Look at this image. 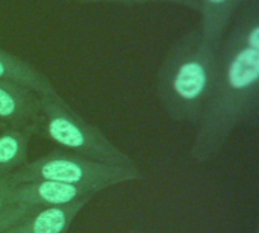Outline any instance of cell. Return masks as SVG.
Instances as JSON below:
<instances>
[{"label":"cell","instance_id":"3957f363","mask_svg":"<svg viewBox=\"0 0 259 233\" xmlns=\"http://www.w3.org/2000/svg\"><path fill=\"white\" fill-rule=\"evenodd\" d=\"M36 132H42L64 152L108 165L135 168L132 158L120 150L94 124L83 120L58 96H42L41 117Z\"/></svg>","mask_w":259,"mask_h":233},{"label":"cell","instance_id":"ba28073f","mask_svg":"<svg viewBox=\"0 0 259 233\" xmlns=\"http://www.w3.org/2000/svg\"><path fill=\"white\" fill-rule=\"evenodd\" d=\"M247 0H200L199 29L211 42L220 45L235 14Z\"/></svg>","mask_w":259,"mask_h":233},{"label":"cell","instance_id":"7c38bea8","mask_svg":"<svg viewBox=\"0 0 259 233\" xmlns=\"http://www.w3.org/2000/svg\"><path fill=\"white\" fill-rule=\"evenodd\" d=\"M8 182H6V179L5 177H0V214L9 206L8 203H6V191H8Z\"/></svg>","mask_w":259,"mask_h":233},{"label":"cell","instance_id":"8992f818","mask_svg":"<svg viewBox=\"0 0 259 233\" xmlns=\"http://www.w3.org/2000/svg\"><path fill=\"white\" fill-rule=\"evenodd\" d=\"M42 96L14 82L0 80V123L5 127L33 129L41 117Z\"/></svg>","mask_w":259,"mask_h":233},{"label":"cell","instance_id":"4fadbf2b","mask_svg":"<svg viewBox=\"0 0 259 233\" xmlns=\"http://www.w3.org/2000/svg\"><path fill=\"white\" fill-rule=\"evenodd\" d=\"M247 2H252V3H259V0H247Z\"/></svg>","mask_w":259,"mask_h":233},{"label":"cell","instance_id":"52a82bcc","mask_svg":"<svg viewBox=\"0 0 259 233\" xmlns=\"http://www.w3.org/2000/svg\"><path fill=\"white\" fill-rule=\"evenodd\" d=\"M90 199L83 197L68 205L38 209L2 233H65Z\"/></svg>","mask_w":259,"mask_h":233},{"label":"cell","instance_id":"30bf717a","mask_svg":"<svg viewBox=\"0 0 259 233\" xmlns=\"http://www.w3.org/2000/svg\"><path fill=\"white\" fill-rule=\"evenodd\" d=\"M33 133V129L15 127H5L0 132V177H8L26 164Z\"/></svg>","mask_w":259,"mask_h":233},{"label":"cell","instance_id":"7a4b0ae2","mask_svg":"<svg viewBox=\"0 0 259 233\" xmlns=\"http://www.w3.org/2000/svg\"><path fill=\"white\" fill-rule=\"evenodd\" d=\"M219 49L199 26L171 45L158 71V96L170 118L197 124L219 73Z\"/></svg>","mask_w":259,"mask_h":233},{"label":"cell","instance_id":"9c48e42d","mask_svg":"<svg viewBox=\"0 0 259 233\" xmlns=\"http://www.w3.org/2000/svg\"><path fill=\"white\" fill-rule=\"evenodd\" d=\"M0 80L23 85L41 96H58L49 79L33 68L29 62L0 49Z\"/></svg>","mask_w":259,"mask_h":233},{"label":"cell","instance_id":"5b68a950","mask_svg":"<svg viewBox=\"0 0 259 233\" xmlns=\"http://www.w3.org/2000/svg\"><path fill=\"white\" fill-rule=\"evenodd\" d=\"M94 193L53 180H32L18 185H9L6 191L8 205H24L36 209L62 206L80 200L83 197H91Z\"/></svg>","mask_w":259,"mask_h":233},{"label":"cell","instance_id":"8fae6325","mask_svg":"<svg viewBox=\"0 0 259 233\" xmlns=\"http://www.w3.org/2000/svg\"><path fill=\"white\" fill-rule=\"evenodd\" d=\"M70 2H149V0H70ZM156 2L178 3V5H182L185 8L194 9L197 12H199V5H200V0H156Z\"/></svg>","mask_w":259,"mask_h":233},{"label":"cell","instance_id":"6da1fadb","mask_svg":"<svg viewBox=\"0 0 259 233\" xmlns=\"http://www.w3.org/2000/svg\"><path fill=\"white\" fill-rule=\"evenodd\" d=\"M219 73L191 147L199 162L214 158L232 132L258 111L259 3L246 2L219 49Z\"/></svg>","mask_w":259,"mask_h":233},{"label":"cell","instance_id":"277c9868","mask_svg":"<svg viewBox=\"0 0 259 233\" xmlns=\"http://www.w3.org/2000/svg\"><path fill=\"white\" fill-rule=\"evenodd\" d=\"M5 179L8 185H18L32 180H53L80 187L96 194L123 182L144 179V176L137 167L108 165L62 150L52 152L32 162H26Z\"/></svg>","mask_w":259,"mask_h":233},{"label":"cell","instance_id":"5bb4252c","mask_svg":"<svg viewBox=\"0 0 259 233\" xmlns=\"http://www.w3.org/2000/svg\"><path fill=\"white\" fill-rule=\"evenodd\" d=\"M135 233H140V232H135Z\"/></svg>","mask_w":259,"mask_h":233}]
</instances>
